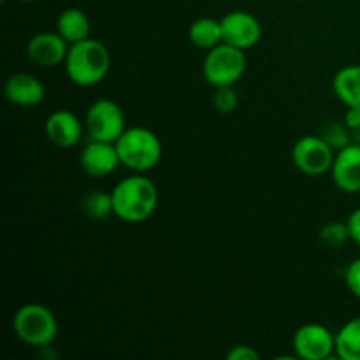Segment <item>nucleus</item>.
Returning <instances> with one entry per match:
<instances>
[{"label":"nucleus","mask_w":360,"mask_h":360,"mask_svg":"<svg viewBox=\"0 0 360 360\" xmlns=\"http://www.w3.org/2000/svg\"><path fill=\"white\" fill-rule=\"evenodd\" d=\"M112 213L125 224H143L158 206V188L143 172H134L112 188Z\"/></svg>","instance_id":"1"},{"label":"nucleus","mask_w":360,"mask_h":360,"mask_svg":"<svg viewBox=\"0 0 360 360\" xmlns=\"http://www.w3.org/2000/svg\"><path fill=\"white\" fill-rule=\"evenodd\" d=\"M63 67L74 84L83 88L95 86L109 74L111 53L101 41L88 37L70 46Z\"/></svg>","instance_id":"2"},{"label":"nucleus","mask_w":360,"mask_h":360,"mask_svg":"<svg viewBox=\"0 0 360 360\" xmlns=\"http://www.w3.org/2000/svg\"><path fill=\"white\" fill-rule=\"evenodd\" d=\"M115 144L122 165L143 174L157 167L164 151L160 137L146 127H129Z\"/></svg>","instance_id":"3"},{"label":"nucleus","mask_w":360,"mask_h":360,"mask_svg":"<svg viewBox=\"0 0 360 360\" xmlns=\"http://www.w3.org/2000/svg\"><path fill=\"white\" fill-rule=\"evenodd\" d=\"M13 330L21 343L34 348H49L58 336V320L48 306L28 302L13 316Z\"/></svg>","instance_id":"4"},{"label":"nucleus","mask_w":360,"mask_h":360,"mask_svg":"<svg viewBox=\"0 0 360 360\" xmlns=\"http://www.w3.org/2000/svg\"><path fill=\"white\" fill-rule=\"evenodd\" d=\"M248 60L245 49L221 42L207 49L202 63V76L211 86H234L245 74Z\"/></svg>","instance_id":"5"},{"label":"nucleus","mask_w":360,"mask_h":360,"mask_svg":"<svg viewBox=\"0 0 360 360\" xmlns=\"http://www.w3.org/2000/svg\"><path fill=\"white\" fill-rule=\"evenodd\" d=\"M84 129L94 141L116 143L127 130L125 112L111 98H98L88 108Z\"/></svg>","instance_id":"6"},{"label":"nucleus","mask_w":360,"mask_h":360,"mask_svg":"<svg viewBox=\"0 0 360 360\" xmlns=\"http://www.w3.org/2000/svg\"><path fill=\"white\" fill-rule=\"evenodd\" d=\"M336 151L322 136H302L292 148V164L308 176L330 172Z\"/></svg>","instance_id":"7"},{"label":"nucleus","mask_w":360,"mask_h":360,"mask_svg":"<svg viewBox=\"0 0 360 360\" xmlns=\"http://www.w3.org/2000/svg\"><path fill=\"white\" fill-rule=\"evenodd\" d=\"M295 357L304 360H326L336 354V334L322 323H306L292 338Z\"/></svg>","instance_id":"8"},{"label":"nucleus","mask_w":360,"mask_h":360,"mask_svg":"<svg viewBox=\"0 0 360 360\" xmlns=\"http://www.w3.org/2000/svg\"><path fill=\"white\" fill-rule=\"evenodd\" d=\"M220 21L224 42H227V44L246 51V49L259 44V41L262 39V25L252 13L231 11Z\"/></svg>","instance_id":"9"},{"label":"nucleus","mask_w":360,"mask_h":360,"mask_svg":"<svg viewBox=\"0 0 360 360\" xmlns=\"http://www.w3.org/2000/svg\"><path fill=\"white\" fill-rule=\"evenodd\" d=\"M69 48L70 44L58 32H39L28 41L27 56L35 65L51 69L65 62Z\"/></svg>","instance_id":"10"},{"label":"nucleus","mask_w":360,"mask_h":360,"mask_svg":"<svg viewBox=\"0 0 360 360\" xmlns=\"http://www.w3.org/2000/svg\"><path fill=\"white\" fill-rule=\"evenodd\" d=\"M79 164L81 169L91 178H105L112 174L118 165H122V160L115 143L90 139V143L81 151Z\"/></svg>","instance_id":"11"},{"label":"nucleus","mask_w":360,"mask_h":360,"mask_svg":"<svg viewBox=\"0 0 360 360\" xmlns=\"http://www.w3.org/2000/svg\"><path fill=\"white\" fill-rule=\"evenodd\" d=\"M330 176L341 192L360 193V144L352 143L336 151Z\"/></svg>","instance_id":"12"},{"label":"nucleus","mask_w":360,"mask_h":360,"mask_svg":"<svg viewBox=\"0 0 360 360\" xmlns=\"http://www.w3.org/2000/svg\"><path fill=\"white\" fill-rule=\"evenodd\" d=\"M44 130L48 139L62 150L74 148L83 139V122L67 109L51 112L46 120Z\"/></svg>","instance_id":"13"},{"label":"nucleus","mask_w":360,"mask_h":360,"mask_svg":"<svg viewBox=\"0 0 360 360\" xmlns=\"http://www.w3.org/2000/svg\"><path fill=\"white\" fill-rule=\"evenodd\" d=\"M7 101L20 108H34L46 97V88L37 76L28 72H16L7 77L4 86Z\"/></svg>","instance_id":"14"},{"label":"nucleus","mask_w":360,"mask_h":360,"mask_svg":"<svg viewBox=\"0 0 360 360\" xmlns=\"http://www.w3.org/2000/svg\"><path fill=\"white\" fill-rule=\"evenodd\" d=\"M333 91L347 108H360V65H345L333 79Z\"/></svg>","instance_id":"15"},{"label":"nucleus","mask_w":360,"mask_h":360,"mask_svg":"<svg viewBox=\"0 0 360 360\" xmlns=\"http://www.w3.org/2000/svg\"><path fill=\"white\" fill-rule=\"evenodd\" d=\"M56 32L72 46L90 37L91 25L83 11L77 7H69L60 13L58 20H56Z\"/></svg>","instance_id":"16"},{"label":"nucleus","mask_w":360,"mask_h":360,"mask_svg":"<svg viewBox=\"0 0 360 360\" xmlns=\"http://www.w3.org/2000/svg\"><path fill=\"white\" fill-rule=\"evenodd\" d=\"M190 42L197 48L211 49L224 42L221 21L214 18H199L188 28Z\"/></svg>","instance_id":"17"},{"label":"nucleus","mask_w":360,"mask_h":360,"mask_svg":"<svg viewBox=\"0 0 360 360\" xmlns=\"http://www.w3.org/2000/svg\"><path fill=\"white\" fill-rule=\"evenodd\" d=\"M336 355L341 360H360V316L348 320L338 330Z\"/></svg>","instance_id":"18"},{"label":"nucleus","mask_w":360,"mask_h":360,"mask_svg":"<svg viewBox=\"0 0 360 360\" xmlns=\"http://www.w3.org/2000/svg\"><path fill=\"white\" fill-rule=\"evenodd\" d=\"M83 211L91 220H104L112 213V193L94 190L83 200Z\"/></svg>","instance_id":"19"},{"label":"nucleus","mask_w":360,"mask_h":360,"mask_svg":"<svg viewBox=\"0 0 360 360\" xmlns=\"http://www.w3.org/2000/svg\"><path fill=\"white\" fill-rule=\"evenodd\" d=\"M320 239L329 248H341L347 241H350V229L347 221H330L323 225L320 231Z\"/></svg>","instance_id":"20"},{"label":"nucleus","mask_w":360,"mask_h":360,"mask_svg":"<svg viewBox=\"0 0 360 360\" xmlns=\"http://www.w3.org/2000/svg\"><path fill=\"white\" fill-rule=\"evenodd\" d=\"M322 137L334 151H340L343 150V148H347L348 144H352V130L348 129L345 122L329 123V125L323 129Z\"/></svg>","instance_id":"21"},{"label":"nucleus","mask_w":360,"mask_h":360,"mask_svg":"<svg viewBox=\"0 0 360 360\" xmlns=\"http://www.w3.org/2000/svg\"><path fill=\"white\" fill-rule=\"evenodd\" d=\"M214 109L221 115H229V112L236 111L239 105V95L238 91L234 90V86H217L214 88L213 98Z\"/></svg>","instance_id":"22"},{"label":"nucleus","mask_w":360,"mask_h":360,"mask_svg":"<svg viewBox=\"0 0 360 360\" xmlns=\"http://www.w3.org/2000/svg\"><path fill=\"white\" fill-rule=\"evenodd\" d=\"M345 283H347L350 294L360 299V257L352 260L347 269H345Z\"/></svg>","instance_id":"23"},{"label":"nucleus","mask_w":360,"mask_h":360,"mask_svg":"<svg viewBox=\"0 0 360 360\" xmlns=\"http://www.w3.org/2000/svg\"><path fill=\"white\" fill-rule=\"evenodd\" d=\"M229 360H260V354L250 345H238L232 347L227 354Z\"/></svg>","instance_id":"24"},{"label":"nucleus","mask_w":360,"mask_h":360,"mask_svg":"<svg viewBox=\"0 0 360 360\" xmlns=\"http://www.w3.org/2000/svg\"><path fill=\"white\" fill-rule=\"evenodd\" d=\"M348 229H350V239L360 248V207L352 211L350 217L347 218Z\"/></svg>","instance_id":"25"},{"label":"nucleus","mask_w":360,"mask_h":360,"mask_svg":"<svg viewBox=\"0 0 360 360\" xmlns=\"http://www.w3.org/2000/svg\"><path fill=\"white\" fill-rule=\"evenodd\" d=\"M345 123L350 130L360 129V108H348L345 112Z\"/></svg>","instance_id":"26"},{"label":"nucleus","mask_w":360,"mask_h":360,"mask_svg":"<svg viewBox=\"0 0 360 360\" xmlns=\"http://www.w3.org/2000/svg\"><path fill=\"white\" fill-rule=\"evenodd\" d=\"M16 2H23V4H30V2H37V0H16Z\"/></svg>","instance_id":"27"}]
</instances>
